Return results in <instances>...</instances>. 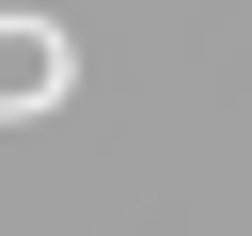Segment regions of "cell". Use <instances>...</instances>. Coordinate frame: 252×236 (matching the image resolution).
Segmentation results:
<instances>
[{
    "label": "cell",
    "mask_w": 252,
    "mask_h": 236,
    "mask_svg": "<svg viewBox=\"0 0 252 236\" xmlns=\"http://www.w3.org/2000/svg\"><path fill=\"white\" fill-rule=\"evenodd\" d=\"M63 94H79V47L47 16H0V110H63Z\"/></svg>",
    "instance_id": "1"
}]
</instances>
